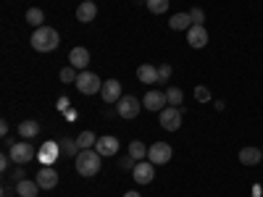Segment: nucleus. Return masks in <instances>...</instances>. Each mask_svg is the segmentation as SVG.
<instances>
[{"mask_svg": "<svg viewBox=\"0 0 263 197\" xmlns=\"http://www.w3.org/2000/svg\"><path fill=\"white\" fill-rule=\"evenodd\" d=\"M166 100H168V105H174V108H182L184 92L179 90V87H168V90H166Z\"/></svg>", "mask_w": 263, "mask_h": 197, "instance_id": "5701e85b", "label": "nucleus"}, {"mask_svg": "<svg viewBox=\"0 0 263 197\" xmlns=\"http://www.w3.org/2000/svg\"><path fill=\"white\" fill-rule=\"evenodd\" d=\"M0 134H3V137H8V121H3V124H0Z\"/></svg>", "mask_w": 263, "mask_h": 197, "instance_id": "f704fd0d", "label": "nucleus"}, {"mask_svg": "<svg viewBox=\"0 0 263 197\" xmlns=\"http://www.w3.org/2000/svg\"><path fill=\"white\" fill-rule=\"evenodd\" d=\"M98 16V6H95V0H84V3L77 6V18L82 21V24H90V21Z\"/></svg>", "mask_w": 263, "mask_h": 197, "instance_id": "dca6fc26", "label": "nucleus"}, {"mask_svg": "<svg viewBox=\"0 0 263 197\" xmlns=\"http://www.w3.org/2000/svg\"><path fill=\"white\" fill-rule=\"evenodd\" d=\"M195 100L197 103H211V90L208 87H195Z\"/></svg>", "mask_w": 263, "mask_h": 197, "instance_id": "c756f323", "label": "nucleus"}, {"mask_svg": "<svg viewBox=\"0 0 263 197\" xmlns=\"http://www.w3.org/2000/svg\"><path fill=\"white\" fill-rule=\"evenodd\" d=\"M27 21H29L34 29H40V27H45V24H42V21H45V13H42L40 8H29L27 11Z\"/></svg>", "mask_w": 263, "mask_h": 197, "instance_id": "bb28decb", "label": "nucleus"}, {"mask_svg": "<svg viewBox=\"0 0 263 197\" xmlns=\"http://www.w3.org/2000/svg\"><path fill=\"white\" fill-rule=\"evenodd\" d=\"M147 150H150V147H145V142H142V140L129 142V155L135 158V161H145V158H147Z\"/></svg>", "mask_w": 263, "mask_h": 197, "instance_id": "4be33fe9", "label": "nucleus"}, {"mask_svg": "<svg viewBox=\"0 0 263 197\" xmlns=\"http://www.w3.org/2000/svg\"><path fill=\"white\" fill-rule=\"evenodd\" d=\"M37 134H40V121L27 119V121L18 124V137H21V140H32V137H37Z\"/></svg>", "mask_w": 263, "mask_h": 197, "instance_id": "6ab92c4d", "label": "nucleus"}, {"mask_svg": "<svg viewBox=\"0 0 263 197\" xmlns=\"http://www.w3.org/2000/svg\"><path fill=\"white\" fill-rule=\"evenodd\" d=\"M100 152L92 147V150H79V155L74 158V166H77V173L84 179H92L100 173Z\"/></svg>", "mask_w": 263, "mask_h": 197, "instance_id": "f257e3e1", "label": "nucleus"}, {"mask_svg": "<svg viewBox=\"0 0 263 197\" xmlns=\"http://www.w3.org/2000/svg\"><path fill=\"white\" fill-rule=\"evenodd\" d=\"M95 150L100 152L103 158H111V155H116V152H119V140H116V137H111V134H105V137H100V140H98Z\"/></svg>", "mask_w": 263, "mask_h": 197, "instance_id": "4468645a", "label": "nucleus"}, {"mask_svg": "<svg viewBox=\"0 0 263 197\" xmlns=\"http://www.w3.org/2000/svg\"><path fill=\"white\" fill-rule=\"evenodd\" d=\"M137 79H140L142 84H156V82H161V79H158V69H156V66H150V63H142L140 69H137Z\"/></svg>", "mask_w": 263, "mask_h": 197, "instance_id": "f3484780", "label": "nucleus"}, {"mask_svg": "<svg viewBox=\"0 0 263 197\" xmlns=\"http://www.w3.org/2000/svg\"><path fill=\"white\" fill-rule=\"evenodd\" d=\"M13 161H11V155H8V152H3V155H0V168H3V171H8V166H11Z\"/></svg>", "mask_w": 263, "mask_h": 197, "instance_id": "72a5a7b5", "label": "nucleus"}, {"mask_svg": "<svg viewBox=\"0 0 263 197\" xmlns=\"http://www.w3.org/2000/svg\"><path fill=\"white\" fill-rule=\"evenodd\" d=\"M58 145H61V152H63V155H74V158L79 155V145H77V140H71V137H63Z\"/></svg>", "mask_w": 263, "mask_h": 197, "instance_id": "393cba45", "label": "nucleus"}, {"mask_svg": "<svg viewBox=\"0 0 263 197\" xmlns=\"http://www.w3.org/2000/svg\"><path fill=\"white\" fill-rule=\"evenodd\" d=\"M161 126L166 129V131H179V126H182V121H184V113H182V108H174V105H168V108H163L161 111Z\"/></svg>", "mask_w": 263, "mask_h": 197, "instance_id": "39448f33", "label": "nucleus"}, {"mask_svg": "<svg viewBox=\"0 0 263 197\" xmlns=\"http://www.w3.org/2000/svg\"><path fill=\"white\" fill-rule=\"evenodd\" d=\"M190 18H192V24H197V27H205V11L203 8H190Z\"/></svg>", "mask_w": 263, "mask_h": 197, "instance_id": "c85d7f7f", "label": "nucleus"}, {"mask_svg": "<svg viewBox=\"0 0 263 197\" xmlns=\"http://www.w3.org/2000/svg\"><path fill=\"white\" fill-rule=\"evenodd\" d=\"M140 111H142V103H140L135 95H124V97L116 103V113H119L121 119H137Z\"/></svg>", "mask_w": 263, "mask_h": 197, "instance_id": "423d86ee", "label": "nucleus"}, {"mask_svg": "<svg viewBox=\"0 0 263 197\" xmlns=\"http://www.w3.org/2000/svg\"><path fill=\"white\" fill-rule=\"evenodd\" d=\"M171 155H174V150H171L168 142H153L150 150H147V161L156 163V166H166L171 161Z\"/></svg>", "mask_w": 263, "mask_h": 197, "instance_id": "0eeeda50", "label": "nucleus"}, {"mask_svg": "<svg viewBox=\"0 0 263 197\" xmlns=\"http://www.w3.org/2000/svg\"><path fill=\"white\" fill-rule=\"evenodd\" d=\"M11 176H13V182H24V179H27V171H24V166H16Z\"/></svg>", "mask_w": 263, "mask_h": 197, "instance_id": "473e14b6", "label": "nucleus"}, {"mask_svg": "<svg viewBox=\"0 0 263 197\" xmlns=\"http://www.w3.org/2000/svg\"><path fill=\"white\" fill-rule=\"evenodd\" d=\"M168 27H171L174 32H187V29L192 27V18H190V11H187V13H174V16L168 18Z\"/></svg>", "mask_w": 263, "mask_h": 197, "instance_id": "a211bd4d", "label": "nucleus"}, {"mask_svg": "<svg viewBox=\"0 0 263 197\" xmlns=\"http://www.w3.org/2000/svg\"><path fill=\"white\" fill-rule=\"evenodd\" d=\"M184 34H187L190 48H195V50H200V48H205V45H208V32H205V27H197V24H192Z\"/></svg>", "mask_w": 263, "mask_h": 197, "instance_id": "9b49d317", "label": "nucleus"}, {"mask_svg": "<svg viewBox=\"0 0 263 197\" xmlns=\"http://www.w3.org/2000/svg\"><path fill=\"white\" fill-rule=\"evenodd\" d=\"M124 95H121V84L119 79H105L103 82V90H100V100L103 103H119Z\"/></svg>", "mask_w": 263, "mask_h": 197, "instance_id": "1a4fd4ad", "label": "nucleus"}, {"mask_svg": "<svg viewBox=\"0 0 263 197\" xmlns=\"http://www.w3.org/2000/svg\"><path fill=\"white\" fill-rule=\"evenodd\" d=\"M260 166H263V163H260Z\"/></svg>", "mask_w": 263, "mask_h": 197, "instance_id": "e433bc0d", "label": "nucleus"}, {"mask_svg": "<svg viewBox=\"0 0 263 197\" xmlns=\"http://www.w3.org/2000/svg\"><path fill=\"white\" fill-rule=\"evenodd\" d=\"M69 66H74L77 71H87V66H90V50L87 48H71Z\"/></svg>", "mask_w": 263, "mask_h": 197, "instance_id": "ddd939ff", "label": "nucleus"}, {"mask_svg": "<svg viewBox=\"0 0 263 197\" xmlns=\"http://www.w3.org/2000/svg\"><path fill=\"white\" fill-rule=\"evenodd\" d=\"M77 76H79V71L74 69V66H66V69H61V74H58V79H61L63 84H71V82H77Z\"/></svg>", "mask_w": 263, "mask_h": 197, "instance_id": "cd10ccee", "label": "nucleus"}, {"mask_svg": "<svg viewBox=\"0 0 263 197\" xmlns=\"http://www.w3.org/2000/svg\"><path fill=\"white\" fill-rule=\"evenodd\" d=\"M34 182L40 184V189H55L58 187V171L50 168V166H42L37 171V179Z\"/></svg>", "mask_w": 263, "mask_h": 197, "instance_id": "9d476101", "label": "nucleus"}, {"mask_svg": "<svg viewBox=\"0 0 263 197\" xmlns=\"http://www.w3.org/2000/svg\"><path fill=\"white\" fill-rule=\"evenodd\" d=\"M135 166H137V161L132 158V155H124V158L119 161V168H124V171H135Z\"/></svg>", "mask_w": 263, "mask_h": 197, "instance_id": "7c9ffc66", "label": "nucleus"}, {"mask_svg": "<svg viewBox=\"0 0 263 197\" xmlns=\"http://www.w3.org/2000/svg\"><path fill=\"white\" fill-rule=\"evenodd\" d=\"M58 150H61V145H58V142H45V147L40 150V158H42V163L50 166V163L55 161V155H58Z\"/></svg>", "mask_w": 263, "mask_h": 197, "instance_id": "412c9836", "label": "nucleus"}, {"mask_svg": "<svg viewBox=\"0 0 263 197\" xmlns=\"http://www.w3.org/2000/svg\"><path fill=\"white\" fill-rule=\"evenodd\" d=\"M8 155L16 166H24V163H32V158L37 155V150L32 142H16L13 147H8Z\"/></svg>", "mask_w": 263, "mask_h": 197, "instance_id": "20e7f679", "label": "nucleus"}, {"mask_svg": "<svg viewBox=\"0 0 263 197\" xmlns=\"http://www.w3.org/2000/svg\"><path fill=\"white\" fill-rule=\"evenodd\" d=\"M145 6L150 13H156V16H163L168 11V0H145Z\"/></svg>", "mask_w": 263, "mask_h": 197, "instance_id": "a878e982", "label": "nucleus"}, {"mask_svg": "<svg viewBox=\"0 0 263 197\" xmlns=\"http://www.w3.org/2000/svg\"><path fill=\"white\" fill-rule=\"evenodd\" d=\"M58 45H61L58 29H53V27H40V29H34V34H32V48H34L37 53H53Z\"/></svg>", "mask_w": 263, "mask_h": 197, "instance_id": "f03ea898", "label": "nucleus"}, {"mask_svg": "<svg viewBox=\"0 0 263 197\" xmlns=\"http://www.w3.org/2000/svg\"><path fill=\"white\" fill-rule=\"evenodd\" d=\"M37 192H40V184L32 182V179L16 182V194H18V197H37Z\"/></svg>", "mask_w": 263, "mask_h": 197, "instance_id": "aec40b11", "label": "nucleus"}, {"mask_svg": "<svg viewBox=\"0 0 263 197\" xmlns=\"http://www.w3.org/2000/svg\"><path fill=\"white\" fill-rule=\"evenodd\" d=\"M132 176H135L137 184H150L153 179H156V163H150V161H137L135 171H132Z\"/></svg>", "mask_w": 263, "mask_h": 197, "instance_id": "6e6552de", "label": "nucleus"}, {"mask_svg": "<svg viewBox=\"0 0 263 197\" xmlns=\"http://www.w3.org/2000/svg\"><path fill=\"white\" fill-rule=\"evenodd\" d=\"M124 197H140V192H135V189H129V192H126Z\"/></svg>", "mask_w": 263, "mask_h": 197, "instance_id": "c9c22d12", "label": "nucleus"}, {"mask_svg": "<svg viewBox=\"0 0 263 197\" xmlns=\"http://www.w3.org/2000/svg\"><path fill=\"white\" fill-rule=\"evenodd\" d=\"M239 163L248 166V168L263 163V150H258V147H242V150H239Z\"/></svg>", "mask_w": 263, "mask_h": 197, "instance_id": "2eb2a0df", "label": "nucleus"}, {"mask_svg": "<svg viewBox=\"0 0 263 197\" xmlns=\"http://www.w3.org/2000/svg\"><path fill=\"white\" fill-rule=\"evenodd\" d=\"M166 92H161V90H150L145 97H142V108H147V111H163L166 108Z\"/></svg>", "mask_w": 263, "mask_h": 197, "instance_id": "f8f14e48", "label": "nucleus"}, {"mask_svg": "<svg viewBox=\"0 0 263 197\" xmlns=\"http://www.w3.org/2000/svg\"><path fill=\"white\" fill-rule=\"evenodd\" d=\"M77 145H79V150H92L98 145V137L92 134V131H82V134L77 137Z\"/></svg>", "mask_w": 263, "mask_h": 197, "instance_id": "b1692460", "label": "nucleus"}, {"mask_svg": "<svg viewBox=\"0 0 263 197\" xmlns=\"http://www.w3.org/2000/svg\"><path fill=\"white\" fill-rule=\"evenodd\" d=\"M74 84H77V90H79L82 95H98V92L103 90L100 76L92 74V71H79V76H77Z\"/></svg>", "mask_w": 263, "mask_h": 197, "instance_id": "7ed1b4c3", "label": "nucleus"}, {"mask_svg": "<svg viewBox=\"0 0 263 197\" xmlns=\"http://www.w3.org/2000/svg\"><path fill=\"white\" fill-rule=\"evenodd\" d=\"M171 74H174V69H171L168 63H161V66H158V79H161V82H166Z\"/></svg>", "mask_w": 263, "mask_h": 197, "instance_id": "2f4dec72", "label": "nucleus"}]
</instances>
